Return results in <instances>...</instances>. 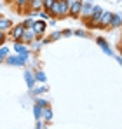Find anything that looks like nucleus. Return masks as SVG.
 <instances>
[{
    "label": "nucleus",
    "mask_w": 122,
    "mask_h": 129,
    "mask_svg": "<svg viewBox=\"0 0 122 129\" xmlns=\"http://www.w3.org/2000/svg\"><path fill=\"white\" fill-rule=\"evenodd\" d=\"M119 49H120V52H122V44H120V47H119Z\"/></svg>",
    "instance_id": "nucleus-27"
},
{
    "label": "nucleus",
    "mask_w": 122,
    "mask_h": 129,
    "mask_svg": "<svg viewBox=\"0 0 122 129\" xmlns=\"http://www.w3.org/2000/svg\"><path fill=\"white\" fill-rule=\"evenodd\" d=\"M68 12H70V0H56L49 9L51 18H56V19H65Z\"/></svg>",
    "instance_id": "nucleus-1"
},
{
    "label": "nucleus",
    "mask_w": 122,
    "mask_h": 129,
    "mask_svg": "<svg viewBox=\"0 0 122 129\" xmlns=\"http://www.w3.org/2000/svg\"><path fill=\"white\" fill-rule=\"evenodd\" d=\"M61 33H63L65 37H70V35H73V31H72V30H65V31H61Z\"/></svg>",
    "instance_id": "nucleus-26"
},
{
    "label": "nucleus",
    "mask_w": 122,
    "mask_h": 129,
    "mask_svg": "<svg viewBox=\"0 0 122 129\" xmlns=\"http://www.w3.org/2000/svg\"><path fill=\"white\" fill-rule=\"evenodd\" d=\"M44 108H45V107H42V105H39V103L33 105V113H35L37 119H42V115H44Z\"/></svg>",
    "instance_id": "nucleus-15"
},
{
    "label": "nucleus",
    "mask_w": 122,
    "mask_h": 129,
    "mask_svg": "<svg viewBox=\"0 0 122 129\" xmlns=\"http://www.w3.org/2000/svg\"><path fill=\"white\" fill-rule=\"evenodd\" d=\"M28 61V56L24 54H16V56H7L5 58V63L11 64V66H24Z\"/></svg>",
    "instance_id": "nucleus-2"
},
{
    "label": "nucleus",
    "mask_w": 122,
    "mask_h": 129,
    "mask_svg": "<svg viewBox=\"0 0 122 129\" xmlns=\"http://www.w3.org/2000/svg\"><path fill=\"white\" fill-rule=\"evenodd\" d=\"M120 26H122V16L113 14V16H112V21L108 24V28H110V30H115V28H120Z\"/></svg>",
    "instance_id": "nucleus-12"
},
{
    "label": "nucleus",
    "mask_w": 122,
    "mask_h": 129,
    "mask_svg": "<svg viewBox=\"0 0 122 129\" xmlns=\"http://www.w3.org/2000/svg\"><path fill=\"white\" fill-rule=\"evenodd\" d=\"M35 79H37V82L44 84V82H45V73H44L42 70H37V72H35Z\"/></svg>",
    "instance_id": "nucleus-18"
},
{
    "label": "nucleus",
    "mask_w": 122,
    "mask_h": 129,
    "mask_svg": "<svg viewBox=\"0 0 122 129\" xmlns=\"http://www.w3.org/2000/svg\"><path fill=\"white\" fill-rule=\"evenodd\" d=\"M42 92H45V87H33V96H39Z\"/></svg>",
    "instance_id": "nucleus-20"
},
{
    "label": "nucleus",
    "mask_w": 122,
    "mask_h": 129,
    "mask_svg": "<svg viewBox=\"0 0 122 129\" xmlns=\"http://www.w3.org/2000/svg\"><path fill=\"white\" fill-rule=\"evenodd\" d=\"M32 28L37 31V35H39V37H42V35H44V31H45V28H47V23H45V19H33Z\"/></svg>",
    "instance_id": "nucleus-7"
},
{
    "label": "nucleus",
    "mask_w": 122,
    "mask_h": 129,
    "mask_svg": "<svg viewBox=\"0 0 122 129\" xmlns=\"http://www.w3.org/2000/svg\"><path fill=\"white\" fill-rule=\"evenodd\" d=\"M80 5H82V0H70V12H68V16L70 18H79L80 16Z\"/></svg>",
    "instance_id": "nucleus-5"
},
{
    "label": "nucleus",
    "mask_w": 122,
    "mask_h": 129,
    "mask_svg": "<svg viewBox=\"0 0 122 129\" xmlns=\"http://www.w3.org/2000/svg\"><path fill=\"white\" fill-rule=\"evenodd\" d=\"M93 9H94V5H93L89 0H87V2H82V5H80V16H79V18H80L82 21H85V19L91 16Z\"/></svg>",
    "instance_id": "nucleus-4"
},
{
    "label": "nucleus",
    "mask_w": 122,
    "mask_h": 129,
    "mask_svg": "<svg viewBox=\"0 0 122 129\" xmlns=\"http://www.w3.org/2000/svg\"><path fill=\"white\" fill-rule=\"evenodd\" d=\"M39 39V35H37V31L33 30V28H24V33H23V37H21V40L24 44H32L33 40H37Z\"/></svg>",
    "instance_id": "nucleus-6"
},
{
    "label": "nucleus",
    "mask_w": 122,
    "mask_h": 129,
    "mask_svg": "<svg viewBox=\"0 0 122 129\" xmlns=\"http://www.w3.org/2000/svg\"><path fill=\"white\" fill-rule=\"evenodd\" d=\"M24 80H26V86L30 87V89H33V87H35V82H37L35 73L30 72V70H26V72H24Z\"/></svg>",
    "instance_id": "nucleus-10"
},
{
    "label": "nucleus",
    "mask_w": 122,
    "mask_h": 129,
    "mask_svg": "<svg viewBox=\"0 0 122 129\" xmlns=\"http://www.w3.org/2000/svg\"><path fill=\"white\" fill-rule=\"evenodd\" d=\"M23 24H24L26 28H32V24H33V18H28V19H26V21L23 23Z\"/></svg>",
    "instance_id": "nucleus-23"
},
{
    "label": "nucleus",
    "mask_w": 122,
    "mask_h": 129,
    "mask_svg": "<svg viewBox=\"0 0 122 129\" xmlns=\"http://www.w3.org/2000/svg\"><path fill=\"white\" fill-rule=\"evenodd\" d=\"M59 37H63V33H61V31H54V33H52L49 39H51V40H58Z\"/></svg>",
    "instance_id": "nucleus-21"
},
{
    "label": "nucleus",
    "mask_w": 122,
    "mask_h": 129,
    "mask_svg": "<svg viewBox=\"0 0 122 129\" xmlns=\"http://www.w3.org/2000/svg\"><path fill=\"white\" fill-rule=\"evenodd\" d=\"M14 51L18 52V54H24V56H30V49L24 45L23 40H16L14 42Z\"/></svg>",
    "instance_id": "nucleus-9"
},
{
    "label": "nucleus",
    "mask_w": 122,
    "mask_h": 129,
    "mask_svg": "<svg viewBox=\"0 0 122 129\" xmlns=\"http://www.w3.org/2000/svg\"><path fill=\"white\" fill-rule=\"evenodd\" d=\"M5 42V31H0V45Z\"/></svg>",
    "instance_id": "nucleus-24"
},
{
    "label": "nucleus",
    "mask_w": 122,
    "mask_h": 129,
    "mask_svg": "<svg viewBox=\"0 0 122 129\" xmlns=\"http://www.w3.org/2000/svg\"><path fill=\"white\" fill-rule=\"evenodd\" d=\"M96 42H98V45H100V47L103 49V52H106L108 56H113V52H112L110 45L106 44V40H105V39H101V37H98V39H96Z\"/></svg>",
    "instance_id": "nucleus-13"
},
{
    "label": "nucleus",
    "mask_w": 122,
    "mask_h": 129,
    "mask_svg": "<svg viewBox=\"0 0 122 129\" xmlns=\"http://www.w3.org/2000/svg\"><path fill=\"white\" fill-rule=\"evenodd\" d=\"M24 28H26V26H24L23 23H21V24H12V28H11L7 33H9V37L16 42V40H21V37H23V33H24Z\"/></svg>",
    "instance_id": "nucleus-3"
},
{
    "label": "nucleus",
    "mask_w": 122,
    "mask_h": 129,
    "mask_svg": "<svg viewBox=\"0 0 122 129\" xmlns=\"http://www.w3.org/2000/svg\"><path fill=\"white\" fill-rule=\"evenodd\" d=\"M35 103H39V105H42V107H49V105H47V101H45V100H37V101H35Z\"/></svg>",
    "instance_id": "nucleus-25"
},
{
    "label": "nucleus",
    "mask_w": 122,
    "mask_h": 129,
    "mask_svg": "<svg viewBox=\"0 0 122 129\" xmlns=\"http://www.w3.org/2000/svg\"><path fill=\"white\" fill-rule=\"evenodd\" d=\"M42 2H44V9H45V11H49V9L52 7V4H54L56 0H42Z\"/></svg>",
    "instance_id": "nucleus-19"
},
{
    "label": "nucleus",
    "mask_w": 122,
    "mask_h": 129,
    "mask_svg": "<svg viewBox=\"0 0 122 129\" xmlns=\"http://www.w3.org/2000/svg\"><path fill=\"white\" fill-rule=\"evenodd\" d=\"M119 61H120V64H122V59H120V58H119Z\"/></svg>",
    "instance_id": "nucleus-28"
},
{
    "label": "nucleus",
    "mask_w": 122,
    "mask_h": 129,
    "mask_svg": "<svg viewBox=\"0 0 122 129\" xmlns=\"http://www.w3.org/2000/svg\"><path fill=\"white\" fill-rule=\"evenodd\" d=\"M112 16H113V12L103 11L101 18H100V28H108V24H110V21H112Z\"/></svg>",
    "instance_id": "nucleus-8"
},
{
    "label": "nucleus",
    "mask_w": 122,
    "mask_h": 129,
    "mask_svg": "<svg viewBox=\"0 0 122 129\" xmlns=\"http://www.w3.org/2000/svg\"><path fill=\"white\" fill-rule=\"evenodd\" d=\"M9 56V49L0 45V63H5V58Z\"/></svg>",
    "instance_id": "nucleus-17"
},
{
    "label": "nucleus",
    "mask_w": 122,
    "mask_h": 129,
    "mask_svg": "<svg viewBox=\"0 0 122 129\" xmlns=\"http://www.w3.org/2000/svg\"><path fill=\"white\" fill-rule=\"evenodd\" d=\"M75 35H77V37H87V31H85V30H77Z\"/></svg>",
    "instance_id": "nucleus-22"
},
{
    "label": "nucleus",
    "mask_w": 122,
    "mask_h": 129,
    "mask_svg": "<svg viewBox=\"0 0 122 129\" xmlns=\"http://www.w3.org/2000/svg\"><path fill=\"white\" fill-rule=\"evenodd\" d=\"M28 9L40 11V9H44V2H42V0H30V2H28Z\"/></svg>",
    "instance_id": "nucleus-14"
},
{
    "label": "nucleus",
    "mask_w": 122,
    "mask_h": 129,
    "mask_svg": "<svg viewBox=\"0 0 122 129\" xmlns=\"http://www.w3.org/2000/svg\"><path fill=\"white\" fill-rule=\"evenodd\" d=\"M42 119H44L45 122H51V119H52V110H51L49 107L44 108V115H42Z\"/></svg>",
    "instance_id": "nucleus-16"
},
{
    "label": "nucleus",
    "mask_w": 122,
    "mask_h": 129,
    "mask_svg": "<svg viewBox=\"0 0 122 129\" xmlns=\"http://www.w3.org/2000/svg\"><path fill=\"white\" fill-rule=\"evenodd\" d=\"M12 28V21L9 19V18H4V16H0V31H9Z\"/></svg>",
    "instance_id": "nucleus-11"
}]
</instances>
